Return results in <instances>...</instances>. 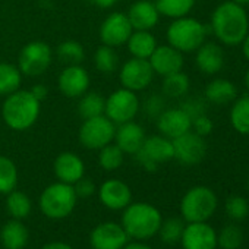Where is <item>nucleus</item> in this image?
Instances as JSON below:
<instances>
[{"label":"nucleus","mask_w":249,"mask_h":249,"mask_svg":"<svg viewBox=\"0 0 249 249\" xmlns=\"http://www.w3.org/2000/svg\"><path fill=\"white\" fill-rule=\"evenodd\" d=\"M204 95L213 104H230L237 97V87L226 78H215L205 87Z\"/></svg>","instance_id":"25"},{"label":"nucleus","mask_w":249,"mask_h":249,"mask_svg":"<svg viewBox=\"0 0 249 249\" xmlns=\"http://www.w3.org/2000/svg\"><path fill=\"white\" fill-rule=\"evenodd\" d=\"M106 108V98L100 92H85L79 97L78 103V113L82 119H89L95 116L104 114Z\"/></svg>","instance_id":"32"},{"label":"nucleus","mask_w":249,"mask_h":249,"mask_svg":"<svg viewBox=\"0 0 249 249\" xmlns=\"http://www.w3.org/2000/svg\"><path fill=\"white\" fill-rule=\"evenodd\" d=\"M126 46H128V50L132 54V57L150 59V56L153 54V52L156 50V47L159 44H157L156 37L150 31L134 30L129 40L126 41Z\"/></svg>","instance_id":"26"},{"label":"nucleus","mask_w":249,"mask_h":249,"mask_svg":"<svg viewBox=\"0 0 249 249\" xmlns=\"http://www.w3.org/2000/svg\"><path fill=\"white\" fill-rule=\"evenodd\" d=\"M156 120L160 135L169 140H175L192 129L191 116L180 107L166 108Z\"/></svg>","instance_id":"17"},{"label":"nucleus","mask_w":249,"mask_h":249,"mask_svg":"<svg viewBox=\"0 0 249 249\" xmlns=\"http://www.w3.org/2000/svg\"><path fill=\"white\" fill-rule=\"evenodd\" d=\"M41 249H73L69 243L66 242H60V240H53L46 243Z\"/></svg>","instance_id":"45"},{"label":"nucleus","mask_w":249,"mask_h":249,"mask_svg":"<svg viewBox=\"0 0 249 249\" xmlns=\"http://www.w3.org/2000/svg\"><path fill=\"white\" fill-rule=\"evenodd\" d=\"M31 210L33 202L25 192L14 189L6 195V211L11 215V218L24 220L31 214Z\"/></svg>","instance_id":"28"},{"label":"nucleus","mask_w":249,"mask_h":249,"mask_svg":"<svg viewBox=\"0 0 249 249\" xmlns=\"http://www.w3.org/2000/svg\"><path fill=\"white\" fill-rule=\"evenodd\" d=\"M78 196L75 194L73 185L63 182H54L44 188L40 195L38 205L41 213L52 220L66 218L75 208Z\"/></svg>","instance_id":"5"},{"label":"nucleus","mask_w":249,"mask_h":249,"mask_svg":"<svg viewBox=\"0 0 249 249\" xmlns=\"http://www.w3.org/2000/svg\"><path fill=\"white\" fill-rule=\"evenodd\" d=\"M163 215L148 202H131L122 213V227L131 240H147L159 233Z\"/></svg>","instance_id":"3"},{"label":"nucleus","mask_w":249,"mask_h":249,"mask_svg":"<svg viewBox=\"0 0 249 249\" xmlns=\"http://www.w3.org/2000/svg\"><path fill=\"white\" fill-rule=\"evenodd\" d=\"M166 37L167 43L180 53H192L205 43L207 28L195 18L182 17L173 19L166 31Z\"/></svg>","instance_id":"4"},{"label":"nucleus","mask_w":249,"mask_h":249,"mask_svg":"<svg viewBox=\"0 0 249 249\" xmlns=\"http://www.w3.org/2000/svg\"><path fill=\"white\" fill-rule=\"evenodd\" d=\"M240 46H242V52H243L245 59L249 62V33L246 34V37L243 38V41L240 43Z\"/></svg>","instance_id":"48"},{"label":"nucleus","mask_w":249,"mask_h":249,"mask_svg":"<svg viewBox=\"0 0 249 249\" xmlns=\"http://www.w3.org/2000/svg\"><path fill=\"white\" fill-rule=\"evenodd\" d=\"M156 6L160 15L172 19L188 17L194 9L196 0H156Z\"/></svg>","instance_id":"30"},{"label":"nucleus","mask_w":249,"mask_h":249,"mask_svg":"<svg viewBox=\"0 0 249 249\" xmlns=\"http://www.w3.org/2000/svg\"><path fill=\"white\" fill-rule=\"evenodd\" d=\"M173 142L163 135L145 138L142 147L135 154L137 161L148 172H154L160 164L173 160Z\"/></svg>","instance_id":"10"},{"label":"nucleus","mask_w":249,"mask_h":249,"mask_svg":"<svg viewBox=\"0 0 249 249\" xmlns=\"http://www.w3.org/2000/svg\"><path fill=\"white\" fill-rule=\"evenodd\" d=\"M134 28L126 14L114 12L110 14L100 27V40L103 44L110 47H119L126 44Z\"/></svg>","instance_id":"13"},{"label":"nucleus","mask_w":249,"mask_h":249,"mask_svg":"<svg viewBox=\"0 0 249 249\" xmlns=\"http://www.w3.org/2000/svg\"><path fill=\"white\" fill-rule=\"evenodd\" d=\"M57 85L65 97L79 98L89 88V75L87 69L81 65H71L60 72L57 78Z\"/></svg>","instance_id":"18"},{"label":"nucleus","mask_w":249,"mask_h":249,"mask_svg":"<svg viewBox=\"0 0 249 249\" xmlns=\"http://www.w3.org/2000/svg\"><path fill=\"white\" fill-rule=\"evenodd\" d=\"M231 2H234V3H237V5H240V6H249V0H231Z\"/></svg>","instance_id":"49"},{"label":"nucleus","mask_w":249,"mask_h":249,"mask_svg":"<svg viewBox=\"0 0 249 249\" xmlns=\"http://www.w3.org/2000/svg\"><path fill=\"white\" fill-rule=\"evenodd\" d=\"M30 91H31V92H33V95H34L37 100H40V101H43V100L47 97V94H49V88H47L46 85H43V84H37V85H34Z\"/></svg>","instance_id":"44"},{"label":"nucleus","mask_w":249,"mask_h":249,"mask_svg":"<svg viewBox=\"0 0 249 249\" xmlns=\"http://www.w3.org/2000/svg\"><path fill=\"white\" fill-rule=\"evenodd\" d=\"M231 128L240 135H249V94L236 97L229 113Z\"/></svg>","instance_id":"27"},{"label":"nucleus","mask_w":249,"mask_h":249,"mask_svg":"<svg viewBox=\"0 0 249 249\" xmlns=\"http://www.w3.org/2000/svg\"><path fill=\"white\" fill-rule=\"evenodd\" d=\"M218 205L215 192L208 186L191 188L180 201V217L186 223L208 221Z\"/></svg>","instance_id":"6"},{"label":"nucleus","mask_w":249,"mask_h":249,"mask_svg":"<svg viewBox=\"0 0 249 249\" xmlns=\"http://www.w3.org/2000/svg\"><path fill=\"white\" fill-rule=\"evenodd\" d=\"M123 249H153L150 245H147V243H144L142 240H129L126 245L123 246Z\"/></svg>","instance_id":"46"},{"label":"nucleus","mask_w":249,"mask_h":249,"mask_svg":"<svg viewBox=\"0 0 249 249\" xmlns=\"http://www.w3.org/2000/svg\"><path fill=\"white\" fill-rule=\"evenodd\" d=\"M30 240L28 227L22 220L11 218L0 230V242L5 249H25Z\"/></svg>","instance_id":"24"},{"label":"nucleus","mask_w":249,"mask_h":249,"mask_svg":"<svg viewBox=\"0 0 249 249\" xmlns=\"http://www.w3.org/2000/svg\"><path fill=\"white\" fill-rule=\"evenodd\" d=\"M18 185V169L14 160L0 156V195H8Z\"/></svg>","instance_id":"34"},{"label":"nucleus","mask_w":249,"mask_h":249,"mask_svg":"<svg viewBox=\"0 0 249 249\" xmlns=\"http://www.w3.org/2000/svg\"><path fill=\"white\" fill-rule=\"evenodd\" d=\"M145 131L140 123L131 120L124 122L116 126L114 134V144L124 153V154H137L145 141Z\"/></svg>","instance_id":"20"},{"label":"nucleus","mask_w":249,"mask_h":249,"mask_svg":"<svg viewBox=\"0 0 249 249\" xmlns=\"http://www.w3.org/2000/svg\"><path fill=\"white\" fill-rule=\"evenodd\" d=\"M180 243L183 249H215L217 231L207 221H196L185 224Z\"/></svg>","instance_id":"16"},{"label":"nucleus","mask_w":249,"mask_h":249,"mask_svg":"<svg viewBox=\"0 0 249 249\" xmlns=\"http://www.w3.org/2000/svg\"><path fill=\"white\" fill-rule=\"evenodd\" d=\"M128 18L134 30L138 31H150L153 30L160 19V14L157 6L151 0H137V2L129 8Z\"/></svg>","instance_id":"22"},{"label":"nucleus","mask_w":249,"mask_h":249,"mask_svg":"<svg viewBox=\"0 0 249 249\" xmlns=\"http://www.w3.org/2000/svg\"><path fill=\"white\" fill-rule=\"evenodd\" d=\"M73 189H75V194H76L78 198H85V199L91 198L97 191L95 183L91 179L85 178V176L81 178L76 183H73Z\"/></svg>","instance_id":"42"},{"label":"nucleus","mask_w":249,"mask_h":249,"mask_svg":"<svg viewBox=\"0 0 249 249\" xmlns=\"http://www.w3.org/2000/svg\"><path fill=\"white\" fill-rule=\"evenodd\" d=\"M53 170H54V176L57 178V180L68 183V185H73L81 178L85 176L84 160L78 154L71 153V151H65L56 157Z\"/></svg>","instance_id":"21"},{"label":"nucleus","mask_w":249,"mask_h":249,"mask_svg":"<svg viewBox=\"0 0 249 249\" xmlns=\"http://www.w3.org/2000/svg\"><path fill=\"white\" fill-rule=\"evenodd\" d=\"M117 2V0H92V3L101 9H108L111 6H114V3Z\"/></svg>","instance_id":"47"},{"label":"nucleus","mask_w":249,"mask_h":249,"mask_svg":"<svg viewBox=\"0 0 249 249\" xmlns=\"http://www.w3.org/2000/svg\"><path fill=\"white\" fill-rule=\"evenodd\" d=\"M245 85H246V89L249 91V69L245 73Z\"/></svg>","instance_id":"50"},{"label":"nucleus","mask_w":249,"mask_h":249,"mask_svg":"<svg viewBox=\"0 0 249 249\" xmlns=\"http://www.w3.org/2000/svg\"><path fill=\"white\" fill-rule=\"evenodd\" d=\"M94 65L101 73H111L119 66V56L114 47L101 44L94 53Z\"/></svg>","instance_id":"36"},{"label":"nucleus","mask_w":249,"mask_h":249,"mask_svg":"<svg viewBox=\"0 0 249 249\" xmlns=\"http://www.w3.org/2000/svg\"><path fill=\"white\" fill-rule=\"evenodd\" d=\"M140 107H141V103H140L137 92L122 87L120 89L113 91L106 98L104 114L114 124H122L124 122L134 120L140 111Z\"/></svg>","instance_id":"8"},{"label":"nucleus","mask_w":249,"mask_h":249,"mask_svg":"<svg viewBox=\"0 0 249 249\" xmlns=\"http://www.w3.org/2000/svg\"><path fill=\"white\" fill-rule=\"evenodd\" d=\"M173 142V159L183 166H196L199 164L208 151L204 137L195 134L192 129L175 140Z\"/></svg>","instance_id":"11"},{"label":"nucleus","mask_w":249,"mask_h":249,"mask_svg":"<svg viewBox=\"0 0 249 249\" xmlns=\"http://www.w3.org/2000/svg\"><path fill=\"white\" fill-rule=\"evenodd\" d=\"M53 52L44 41H31L19 53L18 68L25 76H40L52 65Z\"/></svg>","instance_id":"9"},{"label":"nucleus","mask_w":249,"mask_h":249,"mask_svg":"<svg viewBox=\"0 0 249 249\" xmlns=\"http://www.w3.org/2000/svg\"><path fill=\"white\" fill-rule=\"evenodd\" d=\"M123 159L124 153L116 144H108L98 150V164L106 172L117 170L123 164Z\"/></svg>","instance_id":"37"},{"label":"nucleus","mask_w":249,"mask_h":249,"mask_svg":"<svg viewBox=\"0 0 249 249\" xmlns=\"http://www.w3.org/2000/svg\"><path fill=\"white\" fill-rule=\"evenodd\" d=\"M154 71L148 62V59H138L132 57L126 60L119 72V79L123 88H128L134 92L142 91L154 79Z\"/></svg>","instance_id":"12"},{"label":"nucleus","mask_w":249,"mask_h":249,"mask_svg":"<svg viewBox=\"0 0 249 249\" xmlns=\"http://www.w3.org/2000/svg\"><path fill=\"white\" fill-rule=\"evenodd\" d=\"M248 189H249V179H248Z\"/></svg>","instance_id":"51"},{"label":"nucleus","mask_w":249,"mask_h":249,"mask_svg":"<svg viewBox=\"0 0 249 249\" xmlns=\"http://www.w3.org/2000/svg\"><path fill=\"white\" fill-rule=\"evenodd\" d=\"M189 87H191L189 76L180 71V72H176L163 78L161 92L163 95L170 97V98H180L188 94Z\"/></svg>","instance_id":"31"},{"label":"nucleus","mask_w":249,"mask_h":249,"mask_svg":"<svg viewBox=\"0 0 249 249\" xmlns=\"http://www.w3.org/2000/svg\"><path fill=\"white\" fill-rule=\"evenodd\" d=\"M22 73L18 66L12 63H0V97H6L19 89Z\"/></svg>","instance_id":"29"},{"label":"nucleus","mask_w":249,"mask_h":249,"mask_svg":"<svg viewBox=\"0 0 249 249\" xmlns=\"http://www.w3.org/2000/svg\"><path fill=\"white\" fill-rule=\"evenodd\" d=\"M116 134V124L106 116H95L89 119H84L79 132L78 140L81 145L91 151H98L103 147L113 142Z\"/></svg>","instance_id":"7"},{"label":"nucleus","mask_w":249,"mask_h":249,"mask_svg":"<svg viewBox=\"0 0 249 249\" xmlns=\"http://www.w3.org/2000/svg\"><path fill=\"white\" fill-rule=\"evenodd\" d=\"M192 129H194L195 134H198L201 137H208L214 129V123L204 113V114H199L195 119H192Z\"/></svg>","instance_id":"41"},{"label":"nucleus","mask_w":249,"mask_h":249,"mask_svg":"<svg viewBox=\"0 0 249 249\" xmlns=\"http://www.w3.org/2000/svg\"><path fill=\"white\" fill-rule=\"evenodd\" d=\"M224 211L233 221H243L249 215V202L239 195L229 196L224 204Z\"/></svg>","instance_id":"39"},{"label":"nucleus","mask_w":249,"mask_h":249,"mask_svg":"<svg viewBox=\"0 0 249 249\" xmlns=\"http://www.w3.org/2000/svg\"><path fill=\"white\" fill-rule=\"evenodd\" d=\"M41 101L30 89H17L6 95L2 106V117L12 131H27L38 120Z\"/></svg>","instance_id":"2"},{"label":"nucleus","mask_w":249,"mask_h":249,"mask_svg":"<svg viewBox=\"0 0 249 249\" xmlns=\"http://www.w3.org/2000/svg\"><path fill=\"white\" fill-rule=\"evenodd\" d=\"M195 65L204 75H215L224 66V52L220 44L208 41L196 50Z\"/></svg>","instance_id":"23"},{"label":"nucleus","mask_w":249,"mask_h":249,"mask_svg":"<svg viewBox=\"0 0 249 249\" xmlns=\"http://www.w3.org/2000/svg\"><path fill=\"white\" fill-rule=\"evenodd\" d=\"M164 110H166V101L163 94H153L144 103V111L151 119H157Z\"/></svg>","instance_id":"40"},{"label":"nucleus","mask_w":249,"mask_h":249,"mask_svg":"<svg viewBox=\"0 0 249 249\" xmlns=\"http://www.w3.org/2000/svg\"><path fill=\"white\" fill-rule=\"evenodd\" d=\"M56 56L66 66L81 65L85 59V50L81 43L73 41V40H66L57 46Z\"/></svg>","instance_id":"33"},{"label":"nucleus","mask_w":249,"mask_h":249,"mask_svg":"<svg viewBox=\"0 0 249 249\" xmlns=\"http://www.w3.org/2000/svg\"><path fill=\"white\" fill-rule=\"evenodd\" d=\"M180 108H183V110L191 116V119H195L196 116L205 113V104H204L201 100H198V98L186 100L185 103H182Z\"/></svg>","instance_id":"43"},{"label":"nucleus","mask_w":249,"mask_h":249,"mask_svg":"<svg viewBox=\"0 0 249 249\" xmlns=\"http://www.w3.org/2000/svg\"><path fill=\"white\" fill-rule=\"evenodd\" d=\"M129 240L122 224L114 221L100 223L89 233V245L92 249H123Z\"/></svg>","instance_id":"14"},{"label":"nucleus","mask_w":249,"mask_h":249,"mask_svg":"<svg viewBox=\"0 0 249 249\" xmlns=\"http://www.w3.org/2000/svg\"><path fill=\"white\" fill-rule=\"evenodd\" d=\"M243 243V231L237 224H226L217 234V245L221 249H239Z\"/></svg>","instance_id":"38"},{"label":"nucleus","mask_w":249,"mask_h":249,"mask_svg":"<svg viewBox=\"0 0 249 249\" xmlns=\"http://www.w3.org/2000/svg\"><path fill=\"white\" fill-rule=\"evenodd\" d=\"M183 229H185V220L182 217H169L161 221L157 234L160 236L161 242H164L166 245H175L180 242Z\"/></svg>","instance_id":"35"},{"label":"nucleus","mask_w":249,"mask_h":249,"mask_svg":"<svg viewBox=\"0 0 249 249\" xmlns=\"http://www.w3.org/2000/svg\"><path fill=\"white\" fill-rule=\"evenodd\" d=\"M154 73L160 76H167L176 72H180L185 65L183 53L172 47L170 44L167 46H157L153 54L148 59Z\"/></svg>","instance_id":"19"},{"label":"nucleus","mask_w":249,"mask_h":249,"mask_svg":"<svg viewBox=\"0 0 249 249\" xmlns=\"http://www.w3.org/2000/svg\"><path fill=\"white\" fill-rule=\"evenodd\" d=\"M98 199L111 211H123L132 202V191L120 179H107L98 188Z\"/></svg>","instance_id":"15"},{"label":"nucleus","mask_w":249,"mask_h":249,"mask_svg":"<svg viewBox=\"0 0 249 249\" xmlns=\"http://www.w3.org/2000/svg\"><path fill=\"white\" fill-rule=\"evenodd\" d=\"M211 30L224 46H239L249 33V17L243 6L234 2L220 3L211 15Z\"/></svg>","instance_id":"1"}]
</instances>
